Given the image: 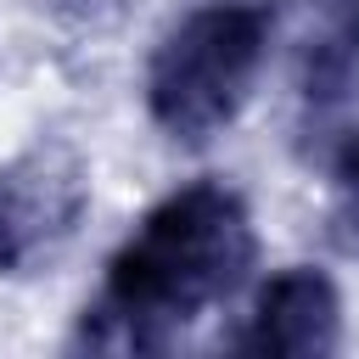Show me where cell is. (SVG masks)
<instances>
[{"label":"cell","mask_w":359,"mask_h":359,"mask_svg":"<svg viewBox=\"0 0 359 359\" xmlns=\"http://www.w3.org/2000/svg\"><path fill=\"white\" fill-rule=\"evenodd\" d=\"M258 230L247 196L224 180H191L151 202L107 258L101 292L84 303L73 348L163 353L252 269Z\"/></svg>","instance_id":"obj_1"},{"label":"cell","mask_w":359,"mask_h":359,"mask_svg":"<svg viewBox=\"0 0 359 359\" xmlns=\"http://www.w3.org/2000/svg\"><path fill=\"white\" fill-rule=\"evenodd\" d=\"M275 39V0H191L146 62V112L180 146L224 135L258 90Z\"/></svg>","instance_id":"obj_2"},{"label":"cell","mask_w":359,"mask_h":359,"mask_svg":"<svg viewBox=\"0 0 359 359\" xmlns=\"http://www.w3.org/2000/svg\"><path fill=\"white\" fill-rule=\"evenodd\" d=\"M90 208V168L67 140H34L0 163V275L50 269Z\"/></svg>","instance_id":"obj_3"},{"label":"cell","mask_w":359,"mask_h":359,"mask_svg":"<svg viewBox=\"0 0 359 359\" xmlns=\"http://www.w3.org/2000/svg\"><path fill=\"white\" fill-rule=\"evenodd\" d=\"M297 129L320 146L353 129L359 112V0H303L297 50H292Z\"/></svg>","instance_id":"obj_4"},{"label":"cell","mask_w":359,"mask_h":359,"mask_svg":"<svg viewBox=\"0 0 359 359\" xmlns=\"http://www.w3.org/2000/svg\"><path fill=\"white\" fill-rule=\"evenodd\" d=\"M236 353H264V359H325L342 348V292L325 269L292 264L269 275L230 337Z\"/></svg>","instance_id":"obj_5"}]
</instances>
